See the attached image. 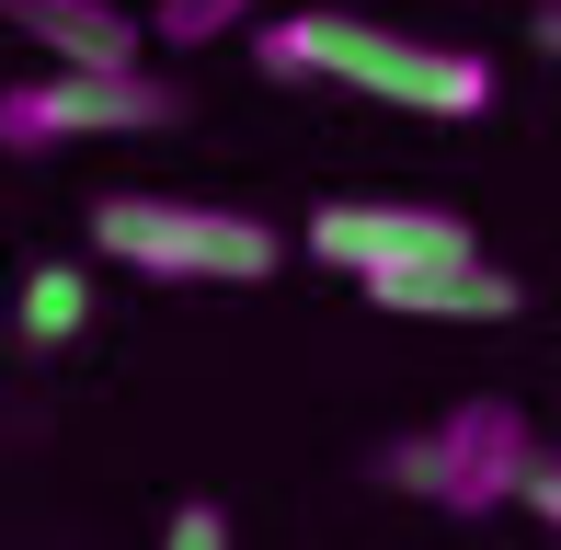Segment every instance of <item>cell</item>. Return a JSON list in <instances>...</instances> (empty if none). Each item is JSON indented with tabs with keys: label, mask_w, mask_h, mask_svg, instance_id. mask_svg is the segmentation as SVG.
<instances>
[{
	"label": "cell",
	"mask_w": 561,
	"mask_h": 550,
	"mask_svg": "<svg viewBox=\"0 0 561 550\" xmlns=\"http://www.w3.org/2000/svg\"><path fill=\"white\" fill-rule=\"evenodd\" d=\"M516 505L539 516V528H550V550H561V447H539V459H527V482H516Z\"/></svg>",
	"instance_id": "obj_10"
},
{
	"label": "cell",
	"mask_w": 561,
	"mask_h": 550,
	"mask_svg": "<svg viewBox=\"0 0 561 550\" xmlns=\"http://www.w3.org/2000/svg\"><path fill=\"white\" fill-rule=\"evenodd\" d=\"M527 459H539V424L481 390V402H447L424 436H390V447H378V482L424 493L436 516H493V505H516Z\"/></svg>",
	"instance_id": "obj_3"
},
{
	"label": "cell",
	"mask_w": 561,
	"mask_h": 550,
	"mask_svg": "<svg viewBox=\"0 0 561 550\" xmlns=\"http://www.w3.org/2000/svg\"><path fill=\"white\" fill-rule=\"evenodd\" d=\"M12 23L69 69H138V12L115 0H12Z\"/></svg>",
	"instance_id": "obj_7"
},
{
	"label": "cell",
	"mask_w": 561,
	"mask_h": 550,
	"mask_svg": "<svg viewBox=\"0 0 561 550\" xmlns=\"http://www.w3.org/2000/svg\"><path fill=\"white\" fill-rule=\"evenodd\" d=\"M172 115H184V92L149 81V69H69V58H46L35 81L0 92V149L35 161V149H69V138H161Z\"/></svg>",
	"instance_id": "obj_4"
},
{
	"label": "cell",
	"mask_w": 561,
	"mask_h": 550,
	"mask_svg": "<svg viewBox=\"0 0 561 550\" xmlns=\"http://www.w3.org/2000/svg\"><path fill=\"white\" fill-rule=\"evenodd\" d=\"M252 58L275 81H333L355 104H390V115H436V127H470V115L504 104L493 58L481 46H436V35H390L378 12H275L252 35Z\"/></svg>",
	"instance_id": "obj_1"
},
{
	"label": "cell",
	"mask_w": 561,
	"mask_h": 550,
	"mask_svg": "<svg viewBox=\"0 0 561 550\" xmlns=\"http://www.w3.org/2000/svg\"><path fill=\"white\" fill-rule=\"evenodd\" d=\"M92 253L126 275H161V287H264L287 264V241L252 207H207V195H92Z\"/></svg>",
	"instance_id": "obj_2"
},
{
	"label": "cell",
	"mask_w": 561,
	"mask_h": 550,
	"mask_svg": "<svg viewBox=\"0 0 561 550\" xmlns=\"http://www.w3.org/2000/svg\"><path fill=\"white\" fill-rule=\"evenodd\" d=\"M252 12H264V0H161L149 35H161V46H218L229 23H252Z\"/></svg>",
	"instance_id": "obj_9"
},
{
	"label": "cell",
	"mask_w": 561,
	"mask_h": 550,
	"mask_svg": "<svg viewBox=\"0 0 561 550\" xmlns=\"http://www.w3.org/2000/svg\"><path fill=\"white\" fill-rule=\"evenodd\" d=\"M527 35H539L550 58H561V0H539V23H527Z\"/></svg>",
	"instance_id": "obj_12"
},
{
	"label": "cell",
	"mask_w": 561,
	"mask_h": 550,
	"mask_svg": "<svg viewBox=\"0 0 561 550\" xmlns=\"http://www.w3.org/2000/svg\"><path fill=\"white\" fill-rule=\"evenodd\" d=\"M367 298L390 321H516L527 287L481 253H447V264H413V275H367Z\"/></svg>",
	"instance_id": "obj_6"
},
{
	"label": "cell",
	"mask_w": 561,
	"mask_h": 550,
	"mask_svg": "<svg viewBox=\"0 0 561 550\" xmlns=\"http://www.w3.org/2000/svg\"><path fill=\"white\" fill-rule=\"evenodd\" d=\"M310 241L333 275H413V264H447V253H481L470 241V218L458 207H413V195H333V207H310Z\"/></svg>",
	"instance_id": "obj_5"
},
{
	"label": "cell",
	"mask_w": 561,
	"mask_h": 550,
	"mask_svg": "<svg viewBox=\"0 0 561 550\" xmlns=\"http://www.w3.org/2000/svg\"><path fill=\"white\" fill-rule=\"evenodd\" d=\"M81 321H92V275L81 264H35V275H23V298H12V333L23 344H69Z\"/></svg>",
	"instance_id": "obj_8"
},
{
	"label": "cell",
	"mask_w": 561,
	"mask_h": 550,
	"mask_svg": "<svg viewBox=\"0 0 561 550\" xmlns=\"http://www.w3.org/2000/svg\"><path fill=\"white\" fill-rule=\"evenodd\" d=\"M161 550H229V516L195 493V505H172V528H161Z\"/></svg>",
	"instance_id": "obj_11"
}]
</instances>
